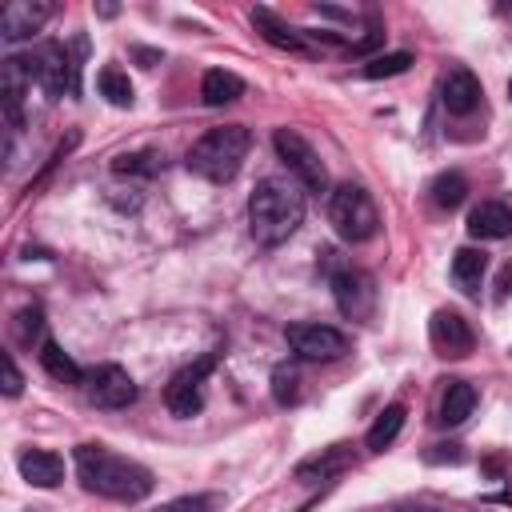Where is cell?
Masks as SVG:
<instances>
[{
  "mask_svg": "<svg viewBox=\"0 0 512 512\" xmlns=\"http://www.w3.org/2000/svg\"><path fill=\"white\" fill-rule=\"evenodd\" d=\"M428 340H432V348H436L440 356H468L472 344H476V332H472V324H468L460 312L440 308V312H432Z\"/></svg>",
  "mask_w": 512,
  "mask_h": 512,
  "instance_id": "cell-11",
  "label": "cell"
},
{
  "mask_svg": "<svg viewBox=\"0 0 512 512\" xmlns=\"http://www.w3.org/2000/svg\"><path fill=\"white\" fill-rule=\"evenodd\" d=\"M348 464H352V448H348V444H332V448H324V452L300 460V464H296V480H304V484H312V480H328V476L344 472Z\"/></svg>",
  "mask_w": 512,
  "mask_h": 512,
  "instance_id": "cell-18",
  "label": "cell"
},
{
  "mask_svg": "<svg viewBox=\"0 0 512 512\" xmlns=\"http://www.w3.org/2000/svg\"><path fill=\"white\" fill-rule=\"evenodd\" d=\"M96 84H100V96H104L108 104H116V108H128V104H132V80H128V72H120V68H100Z\"/></svg>",
  "mask_w": 512,
  "mask_h": 512,
  "instance_id": "cell-26",
  "label": "cell"
},
{
  "mask_svg": "<svg viewBox=\"0 0 512 512\" xmlns=\"http://www.w3.org/2000/svg\"><path fill=\"white\" fill-rule=\"evenodd\" d=\"M40 364H44V372H48L52 380H60V384H80V380H84L80 364H76L56 340H44V344H40Z\"/></svg>",
  "mask_w": 512,
  "mask_h": 512,
  "instance_id": "cell-22",
  "label": "cell"
},
{
  "mask_svg": "<svg viewBox=\"0 0 512 512\" xmlns=\"http://www.w3.org/2000/svg\"><path fill=\"white\" fill-rule=\"evenodd\" d=\"M412 68V52H384V56H372L360 72L368 76V80H384V76H400V72H408Z\"/></svg>",
  "mask_w": 512,
  "mask_h": 512,
  "instance_id": "cell-27",
  "label": "cell"
},
{
  "mask_svg": "<svg viewBox=\"0 0 512 512\" xmlns=\"http://www.w3.org/2000/svg\"><path fill=\"white\" fill-rule=\"evenodd\" d=\"M40 324H44V316H40V308L32 304V308H24V312H16V324H12V336L24 344V348H32V340H40Z\"/></svg>",
  "mask_w": 512,
  "mask_h": 512,
  "instance_id": "cell-30",
  "label": "cell"
},
{
  "mask_svg": "<svg viewBox=\"0 0 512 512\" xmlns=\"http://www.w3.org/2000/svg\"><path fill=\"white\" fill-rule=\"evenodd\" d=\"M404 512H436V508H404Z\"/></svg>",
  "mask_w": 512,
  "mask_h": 512,
  "instance_id": "cell-33",
  "label": "cell"
},
{
  "mask_svg": "<svg viewBox=\"0 0 512 512\" xmlns=\"http://www.w3.org/2000/svg\"><path fill=\"white\" fill-rule=\"evenodd\" d=\"M508 100H512V80H508Z\"/></svg>",
  "mask_w": 512,
  "mask_h": 512,
  "instance_id": "cell-34",
  "label": "cell"
},
{
  "mask_svg": "<svg viewBox=\"0 0 512 512\" xmlns=\"http://www.w3.org/2000/svg\"><path fill=\"white\" fill-rule=\"evenodd\" d=\"M28 92H32V76L24 72L20 56H8L0 64V100H4V116H8L12 128L24 124V96Z\"/></svg>",
  "mask_w": 512,
  "mask_h": 512,
  "instance_id": "cell-13",
  "label": "cell"
},
{
  "mask_svg": "<svg viewBox=\"0 0 512 512\" xmlns=\"http://www.w3.org/2000/svg\"><path fill=\"white\" fill-rule=\"evenodd\" d=\"M468 232L476 240H504V236H512V208L504 200H480L468 212Z\"/></svg>",
  "mask_w": 512,
  "mask_h": 512,
  "instance_id": "cell-15",
  "label": "cell"
},
{
  "mask_svg": "<svg viewBox=\"0 0 512 512\" xmlns=\"http://www.w3.org/2000/svg\"><path fill=\"white\" fill-rule=\"evenodd\" d=\"M76 476L88 492L108 496V500H124V504H136L152 492V472L128 456L108 452L104 444H80L76 448Z\"/></svg>",
  "mask_w": 512,
  "mask_h": 512,
  "instance_id": "cell-2",
  "label": "cell"
},
{
  "mask_svg": "<svg viewBox=\"0 0 512 512\" xmlns=\"http://www.w3.org/2000/svg\"><path fill=\"white\" fill-rule=\"evenodd\" d=\"M472 408H476V388L468 384V380H448V388H444V400H440V424H464L468 416H472Z\"/></svg>",
  "mask_w": 512,
  "mask_h": 512,
  "instance_id": "cell-20",
  "label": "cell"
},
{
  "mask_svg": "<svg viewBox=\"0 0 512 512\" xmlns=\"http://www.w3.org/2000/svg\"><path fill=\"white\" fill-rule=\"evenodd\" d=\"M240 96H244V80H240L236 72H228V68H208V72H204V80H200V100H204L208 108L232 104V100H240Z\"/></svg>",
  "mask_w": 512,
  "mask_h": 512,
  "instance_id": "cell-19",
  "label": "cell"
},
{
  "mask_svg": "<svg viewBox=\"0 0 512 512\" xmlns=\"http://www.w3.org/2000/svg\"><path fill=\"white\" fill-rule=\"evenodd\" d=\"M304 224V188L292 176H264L248 196V232L260 248L284 244Z\"/></svg>",
  "mask_w": 512,
  "mask_h": 512,
  "instance_id": "cell-1",
  "label": "cell"
},
{
  "mask_svg": "<svg viewBox=\"0 0 512 512\" xmlns=\"http://www.w3.org/2000/svg\"><path fill=\"white\" fill-rule=\"evenodd\" d=\"M84 380H88V400L96 408H128L136 400V380L120 364H100Z\"/></svg>",
  "mask_w": 512,
  "mask_h": 512,
  "instance_id": "cell-10",
  "label": "cell"
},
{
  "mask_svg": "<svg viewBox=\"0 0 512 512\" xmlns=\"http://www.w3.org/2000/svg\"><path fill=\"white\" fill-rule=\"evenodd\" d=\"M252 24H256V32H260L268 44H276V48H284V52H304V48H308V44H304V32L292 28V24H284L272 8H252Z\"/></svg>",
  "mask_w": 512,
  "mask_h": 512,
  "instance_id": "cell-17",
  "label": "cell"
},
{
  "mask_svg": "<svg viewBox=\"0 0 512 512\" xmlns=\"http://www.w3.org/2000/svg\"><path fill=\"white\" fill-rule=\"evenodd\" d=\"M272 144H276V156L288 164L292 180H296L304 192H316V196H320V192L328 188V168H324V160L316 156V148H312L296 128H276Z\"/></svg>",
  "mask_w": 512,
  "mask_h": 512,
  "instance_id": "cell-5",
  "label": "cell"
},
{
  "mask_svg": "<svg viewBox=\"0 0 512 512\" xmlns=\"http://www.w3.org/2000/svg\"><path fill=\"white\" fill-rule=\"evenodd\" d=\"M20 64H24V72H28V76L48 92V96L76 92V64L68 60L64 44L44 40V44H36L32 52H24V56H20Z\"/></svg>",
  "mask_w": 512,
  "mask_h": 512,
  "instance_id": "cell-6",
  "label": "cell"
},
{
  "mask_svg": "<svg viewBox=\"0 0 512 512\" xmlns=\"http://www.w3.org/2000/svg\"><path fill=\"white\" fill-rule=\"evenodd\" d=\"M112 172H120V176H156V172H164V152H124V156H116L112 160Z\"/></svg>",
  "mask_w": 512,
  "mask_h": 512,
  "instance_id": "cell-24",
  "label": "cell"
},
{
  "mask_svg": "<svg viewBox=\"0 0 512 512\" xmlns=\"http://www.w3.org/2000/svg\"><path fill=\"white\" fill-rule=\"evenodd\" d=\"M464 196H468V184H464L460 172H440V176L432 180V204H436V208L452 212V208L464 204Z\"/></svg>",
  "mask_w": 512,
  "mask_h": 512,
  "instance_id": "cell-25",
  "label": "cell"
},
{
  "mask_svg": "<svg viewBox=\"0 0 512 512\" xmlns=\"http://www.w3.org/2000/svg\"><path fill=\"white\" fill-rule=\"evenodd\" d=\"M48 16H52V4H48V0H12V4H4V12H0V36H4L8 44L28 40L32 32L44 28Z\"/></svg>",
  "mask_w": 512,
  "mask_h": 512,
  "instance_id": "cell-12",
  "label": "cell"
},
{
  "mask_svg": "<svg viewBox=\"0 0 512 512\" xmlns=\"http://www.w3.org/2000/svg\"><path fill=\"white\" fill-rule=\"evenodd\" d=\"M288 344L300 360H316V364H328V360H340L348 356V336L332 324H288Z\"/></svg>",
  "mask_w": 512,
  "mask_h": 512,
  "instance_id": "cell-7",
  "label": "cell"
},
{
  "mask_svg": "<svg viewBox=\"0 0 512 512\" xmlns=\"http://www.w3.org/2000/svg\"><path fill=\"white\" fill-rule=\"evenodd\" d=\"M252 148V132L244 124H224V128H208L192 148H188V172H196L208 184H228Z\"/></svg>",
  "mask_w": 512,
  "mask_h": 512,
  "instance_id": "cell-3",
  "label": "cell"
},
{
  "mask_svg": "<svg viewBox=\"0 0 512 512\" xmlns=\"http://www.w3.org/2000/svg\"><path fill=\"white\" fill-rule=\"evenodd\" d=\"M16 468L36 488H56L64 480V460L56 452H48V448H24L20 460H16Z\"/></svg>",
  "mask_w": 512,
  "mask_h": 512,
  "instance_id": "cell-16",
  "label": "cell"
},
{
  "mask_svg": "<svg viewBox=\"0 0 512 512\" xmlns=\"http://www.w3.org/2000/svg\"><path fill=\"white\" fill-rule=\"evenodd\" d=\"M0 364H4V392H8V396H20L24 380H20V372H16V360H12V352H4V356H0Z\"/></svg>",
  "mask_w": 512,
  "mask_h": 512,
  "instance_id": "cell-31",
  "label": "cell"
},
{
  "mask_svg": "<svg viewBox=\"0 0 512 512\" xmlns=\"http://www.w3.org/2000/svg\"><path fill=\"white\" fill-rule=\"evenodd\" d=\"M508 292H512V264L500 272V296H508Z\"/></svg>",
  "mask_w": 512,
  "mask_h": 512,
  "instance_id": "cell-32",
  "label": "cell"
},
{
  "mask_svg": "<svg viewBox=\"0 0 512 512\" xmlns=\"http://www.w3.org/2000/svg\"><path fill=\"white\" fill-rule=\"evenodd\" d=\"M328 220H332L336 236L348 240V244H364L380 228L376 200L368 196L364 184H352V180H344V184L332 188V196H328Z\"/></svg>",
  "mask_w": 512,
  "mask_h": 512,
  "instance_id": "cell-4",
  "label": "cell"
},
{
  "mask_svg": "<svg viewBox=\"0 0 512 512\" xmlns=\"http://www.w3.org/2000/svg\"><path fill=\"white\" fill-rule=\"evenodd\" d=\"M332 296H336V308L348 320H368L372 308H376V280L368 272L344 264V268L332 272Z\"/></svg>",
  "mask_w": 512,
  "mask_h": 512,
  "instance_id": "cell-8",
  "label": "cell"
},
{
  "mask_svg": "<svg viewBox=\"0 0 512 512\" xmlns=\"http://www.w3.org/2000/svg\"><path fill=\"white\" fill-rule=\"evenodd\" d=\"M224 500L216 492H196V496H180V500H168L160 504L156 512H216Z\"/></svg>",
  "mask_w": 512,
  "mask_h": 512,
  "instance_id": "cell-29",
  "label": "cell"
},
{
  "mask_svg": "<svg viewBox=\"0 0 512 512\" xmlns=\"http://www.w3.org/2000/svg\"><path fill=\"white\" fill-rule=\"evenodd\" d=\"M272 396H276L280 408H288V404L300 400V372H296L292 364H280V368L272 372Z\"/></svg>",
  "mask_w": 512,
  "mask_h": 512,
  "instance_id": "cell-28",
  "label": "cell"
},
{
  "mask_svg": "<svg viewBox=\"0 0 512 512\" xmlns=\"http://www.w3.org/2000/svg\"><path fill=\"white\" fill-rule=\"evenodd\" d=\"M212 368H216V352L200 356L196 364H184V368L168 380V388H164V404H168L172 416H196V412L204 408L200 384H204V376H208Z\"/></svg>",
  "mask_w": 512,
  "mask_h": 512,
  "instance_id": "cell-9",
  "label": "cell"
},
{
  "mask_svg": "<svg viewBox=\"0 0 512 512\" xmlns=\"http://www.w3.org/2000/svg\"><path fill=\"white\" fill-rule=\"evenodd\" d=\"M484 268H488V256L480 248H456V256H452V280L460 284V292L476 296L480 292V280H484Z\"/></svg>",
  "mask_w": 512,
  "mask_h": 512,
  "instance_id": "cell-21",
  "label": "cell"
},
{
  "mask_svg": "<svg viewBox=\"0 0 512 512\" xmlns=\"http://www.w3.org/2000/svg\"><path fill=\"white\" fill-rule=\"evenodd\" d=\"M480 80L468 72V68H452L440 84V104L452 112V116H468L476 104H480Z\"/></svg>",
  "mask_w": 512,
  "mask_h": 512,
  "instance_id": "cell-14",
  "label": "cell"
},
{
  "mask_svg": "<svg viewBox=\"0 0 512 512\" xmlns=\"http://www.w3.org/2000/svg\"><path fill=\"white\" fill-rule=\"evenodd\" d=\"M400 428H404V404H388L376 420H372V428H368V436H364V444L372 448V452H384L396 436H400Z\"/></svg>",
  "mask_w": 512,
  "mask_h": 512,
  "instance_id": "cell-23",
  "label": "cell"
}]
</instances>
